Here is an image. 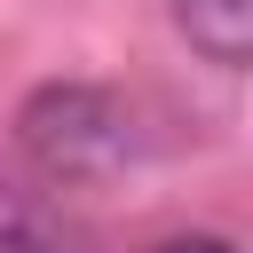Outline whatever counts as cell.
<instances>
[{
  "mask_svg": "<svg viewBox=\"0 0 253 253\" xmlns=\"http://www.w3.org/2000/svg\"><path fill=\"white\" fill-rule=\"evenodd\" d=\"M24 150L55 182H95L134 150V119L103 87H40L24 103Z\"/></svg>",
  "mask_w": 253,
  "mask_h": 253,
  "instance_id": "cell-1",
  "label": "cell"
},
{
  "mask_svg": "<svg viewBox=\"0 0 253 253\" xmlns=\"http://www.w3.org/2000/svg\"><path fill=\"white\" fill-rule=\"evenodd\" d=\"M174 24H182V40H190L206 63H221V71H237V63L253 55V0H174Z\"/></svg>",
  "mask_w": 253,
  "mask_h": 253,
  "instance_id": "cell-2",
  "label": "cell"
},
{
  "mask_svg": "<svg viewBox=\"0 0 253 253\" xmlns=\"http://www.w3.org/2000/svg\"><path fill=\"white\" fill-rule=\"evenodd\" d=\"M150 253H237V245L213 237V229H190V237H166V245H150Z\"/></svg>",
  "mask_w": 253,
  "mask_h": 253,
  "instance_id": "cell-4",
  "label": "cell"
},
{
  "mask_svg": "<svg viewBox=\"0 0 253 253\" xmlns=\"http://www.w3.org/2000/svg\"><path fill=\"white\" fill-rule=\"evenodd\" d=\"M0 253H95V245L32 190H0Z\"/></svg>",
  "mask_w": 253,
  "mask_h": 253,
  "instance_id": "cell-3",
  "label": "cell"
}]
</instances>
